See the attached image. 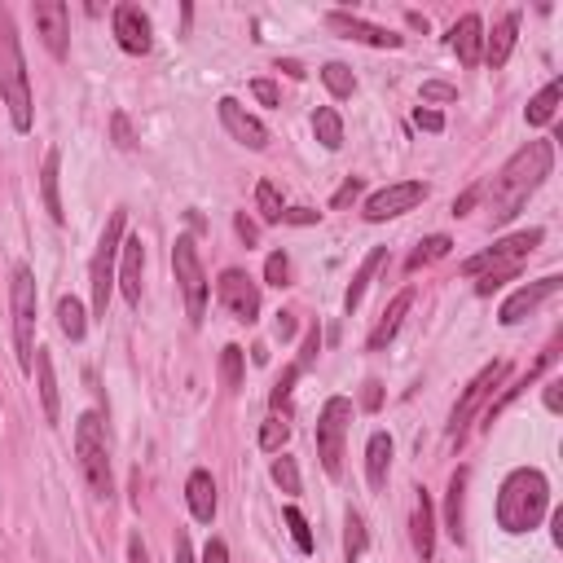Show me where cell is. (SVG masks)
Masks as SVG:
<instances>
[{"label":"cell","instance_id":"obj_1","mask_svg":"<svg viewBox=\"0 0 563 563\" xmlns=\"http://www.w3.org/2000/svg\"><path fill=\"white\" fill-rule=\"evenodd\" d=\"M555 168V146L550 141H528L524 150H515L511 159L498 168L489 185H480V198L489 203L493 225H506V220L520 216V207L537 194V185Z\"/></svg>","mask_w":563,"mask_h":563},{"label":"cell","instance_id":"obj_2","mask_svg":"<svg viewBox=\"0 0 563 563\" xmlns=\"http://www.w3.org/2000/svg\"><path fill=\"white\" fill-rule=\"evenodd\" d=\"M546 511H550V484L537 467H520L502 480V489H498L502 533H511V537L533 533V528L546 520Z\"/></svg>","mask_w":563,"mask_h":563},{"label":"cell","instance_id":"obj_3","mask_svg":"<svg viewBox=\"0 0 563 563\" xmlns=\"http://www.w3.org/2000/svg\"><path fill=\"white\" fill-rule=\"evenodd\" d=\"M0 102L9 106V124L18 132H31L36 110H31V80H27V62H22V44L14 14L0 5Z\"/></svg>","mask_w":563,"mask_h":563},{"label":"cell","instance_id":"obj_4","mask_svg":"<svg viewBox=\"0 0 563 563\" xmlns=\"http://www.w3.org/2000/svg\"><path fill=\"white\" fill-rule=\"evenodd\" d=\"M75 458H80V476L97 502L115 498V471H110V445H106V423L97 410L75 418Z\"/></svg>","mask_w":563,"mask_h":563},{"label":"cell","instance_id":"obj_5","mask_svg":"<svg viewBox=\"0 0 563 563\" xmlns=\"http://www.w3.org/2000/svg\"><path fill=\"white\" fill-rule=\"evenodd\" d=\"M542 229H524V234H511L502 242H493L489 251H480V256L462 260V278H515L520 273V264L533 256L537 247H542Z\"/></svg>","mask_w":563,"mask_h":563},{"label":"cell","instance_id":"obj_6","mask_svg":"<svg viewBox=\"0 0 563 563\" xmlns=\"http://www.w3.org/2000/svg\"><path fill=\"white\" fill-rule=\"evenodd\" d=\"M124 229H128V212L115 207L102 229V242H97V256L88 264V286H93V317L106 322V304H110V291H115V260L124 251Z\"/></svg>","mask_w":563,"mask_h":563},{"label":"cell","instance_id":"obj_7","mask_svg":"<svg viewBox=\"0 0 563 563\" xmlns=\"http://www.w3.org/2000/svg\"><path fill=\"white\" fill-rule=\"evenodd\" d=\"M9 304H14V344H18V366L22 374H31L36 366V273L27 264L14 269V282H9Z\"/></svg>","mask_w":563,"mask_h":563},{"label":"cell","instance_id":"obj_8","mask_svg":"<svg viewBox=\"0 0 563 563\" xmlns=\"http://www.w3.org/2000/svg\"><path fill=\"white\" fill-rule=\"evenodd\" d=\"M352 427V401L348 396H330L317 414V458H322L326 476L344 471V436Z\"/></svg>","mask_w":563,"mask_h":563},{"label":"cell","instance_id":"obj_9","mask_svg":"<svg viewBox=\"0 0 563 563\" xmlns=\"http://www.w3.org/2000/svg\"><path fill=\"white\" fill-rule=\"evenodd\" d=\"M172 269H176V282H181L185 308H190V322L198 326V322H203V313H207V273H203V260H198V247H194L190 234L176 238Z\"/></svg>","mask_w":563,"mask_h":563},{"label":"cell","instance_id":"obj_10","mask_svg":"<svg viewBox=\"0 0 563 563\" xmlns=\"http://www.w3.org/2000/svg\"><path fill=\"white\" fill-rule=\"evenodd\" d=\"M506 374H511V366H506V361H489V366H484V370L476 374V379L467 383L462 401L454 405V414H449V440H462V436H467V423L484 410V405H489L493 388H498V383L506 379Z\"/></svg>","mask_w":563,"mask_h":563},{"label":"cell","instance_id":"obj_11","mask_svg":"<svg viewBox=\"0 0 563 563\" xmlns=\"http://www.w3.org/2000/svg\"><path fill=\"white\" fill-rule=\"evenodd\" d=\"M216 295H220V304L229 308V317H234V322L251 326L260 317V286L251 282L242 269H225V273H220Z\"/></svg>","mask_w":563,"mask_h":563},{"label":"cell","instance_id":"obj_12","mask_svg":"<svg viewBox=\"0 0 563 563\" xmlns=\"http://www.w3.org/2000/svg\"><path fill=\"white\" fill-rule=\"evenodd\" d=\"M427 198V185L423 181H396V185H383L379 194H370L366 198V220L370 225H383V220H392V216H405V212H414L418 203Z\"/></svg>","mask_w":563,"mask_h":563},{"label":"cell","instance_id":"obj_13","mask_svg":"<svg viewBox=\"0 0 563 563\" xmlns=\"http://www.w3.org/2000/svg\"><path fill=\"white\" fill-rule=\"evenodd\" d=\"M31 18H36V36L44 40V49L62 62L66 53H71V9H66L62 0H36V5H31Z\"/></svg>","mask_w":563,"mask_h":563},{"label":"cell","instance_id":"obj_14","mask_svg":"<svg viewBox=\"0 0 563 563\" xmlns=\"http://www.w3.org/2000/svg\"><path fill=\"white\" fill-rule=\"evenodd\" d=\"M326 27L335 31V36H344V40L370 44V49H401V44H405V36H396V31L379 27V22H366V18H357V14H344V9L326 14Z\"/></svg>","mask_w":563,"mask_h":563},{"label":"cell","instance_id":"obj_15","mask_svg":"<svg viewBox=\"0 0 563 563\" xmlns=\"http://www.w3.org/2000/svg\"><path fill=\"white\" fill-rule=\"evenodd\" d=\"M110 22H115L119 49L132 53V58H146V53L154 49V31H150V18L141 14V5H115Z\"/></svg>","mask_w":563,"mask_h":563},{"label":"cell","instance_id":"obj_16","mask_svg":"<svg viewBox=\"0 0 563 563\" xmlns=\"http://www.w3.org/2000/svg\"><path fill=\"white\" fill-rule=\"evenodd\" d=\"M559 278L555 273H546V278H537V282H528V286H520V291L511 295V300L502 304V313H498V322L502 326H515V322H524L528 313H537V308H542L546 300H555L559 295Z\"/></svg>","mask_w":563,"mask_h":563},{"label":"cell","instance_id":"obj_17","mask_svg":"<svg viewBox=\"0 0 563 563\" xmlns=\"http://www.w3.org/2000/svg\"><path fill=\"white\" fill-rule=\"evenodd\" d=\"M220 124H225V132L238 141V146H247V150L269 146V128H264L251 110H242L234 97H220Z\"/></svg>","mask_w":563,"mask_h":563},{"label":"cell","instance_id":"obj_18","mask_svg":"<svg viewBox=\"0 0 563 563\" xmlns=\"http://www.w3.org/2000/svg\"><path fill=\"white\" fill-rule=\"evenodd\" d=\"M410 542L418 550V559L436 555V506L427 489H414V515H410Z\"/></svg>","mask_w":563,"mask_h":563},{"label":"cell","instance_id":"obj_19","mask_svg":"<svg viewBox=\"0 0 563 563\" xmlns=\"http://www.w3.org/2000/svg\"><path fill=\"white\" fill-rule=\"evenodd\" d=\"M449 49L458 53L462 66H480L484 62V22L476 14L458 18L454 27H449Z\"/></svg>","mask_w":563,"mask_h":563},{"label":"cell","instance_id":"obj_20","mask_svg":"<svg viewBox=\"0 0 563 563\" xmlns=\"http://www.w3.org/2000/svg\"><path fill=\"white\" fill-rule=\"evenodd\" d=\"M124 264H119V291H124L128 308L141 304V273H146V247H141V238H124Z\"/></svg>","mask_w":563,"mask_h":563},{"label":"cell","instance_id":"obj_21","mask_svg":"<svg viewBox=\"0 0 563 563\" xmlns=\"http://www.w3.org/2000/svg\"><path fill=\"white\" fill-rule=\"evenodd\" d=\"M414 308V286H405L401 295H396V300L383 308V317H379V326L370 330V339H366V348L370 352H383L396 339V330H401V322H405V313H410Z\"/></svg>","mask_w":563,"mask_h":563},{"label":"cell","instance_id":"obj_22","mask_svg":"<svg viewBox=\"0 0 563 563\" xmlns=\"http://www.w3.org/2000/svg\"><path fill=\"white\" fill-rule=\"evenodd\" d=\"M515 40H520V14H502L493 36H484V62H489L493 71H502L515 53Z\"/></svg>","mask_w":563,"mask_h":563},{"label":"cell","instance_id":"obj_23","mask_svg":"<svg viewBox=\"0 0 563 563\" xmlns=\"http://www.w3.org/2000/svg\"><path fill=\"white\" fill-rule=\"evenodd\" d=\"M185 502H190V515L198 524L216 520V480H212V471H190V480H185Z\"/></svg>","mask_w":563,"mask_h":563},{"label":"cell","instance_id":"obj_24","mask_svg":"<svg viewBox=\"0 0 563 563\" xmlns=\"http://www.w3.org/2000/svg\"><path fill=\"white\" fill-rule=\"evenodd\" d=\"M36 388H40V405H44V423H58L62 418V401H58V379H53V357L49 348H36Z\"/></svg>","mask_w":563,"mask_h":563},{"label":"cell","instance_id":"obj_25","mask_svg":"<svg viewBox=\"0 0 563 563\" xmlns=\"http://www.w3.org/2000/svg\"><path fill=\"white\" fill-rule=\"evenodd\" d=\"M555 357H559V344H550V348L542 352V357H537V366L528 370V374H524L520 383H511V388H506V392L498 396V401H489V405H484V427H493V423H498L506 405H511V401H520V396H524V388H528V383H533L537 374H542V370H546V366H550V361H555Z\"/></svg>","mask_w":563,"mask_h":563},{"label":"cell","instance_id":"obj_26","mask_svg":"<svg viewBox=\"0 0 563 563\" xmlns=\"http://www.w3.org/2000/svg\"><path fill=\"white\" fill-rule=\"evenodd\" d=\"M383 260H388V247H374L366 260H361V269L352 273V282H348V295H344V313L352 317L361 308V300H366V291H370V282H374V273L383 269Z\"/></svg>","mask_w":563,"mask_h":563},{"label":"cell","instance_id":"obj_27","mask_svg":"<svg viewBox=\"0 0 563 563\" xmlns=\"http://www.w3.org/2000/svg\"><path fill=\"white\" fill-rule=\"evenodd\" d=\"M467 480L471 471L458 467L454 476H449V489H445V528L454 542H462V511H467Z\"/></svg>","mask_w":563,"mask_h":563},{"label":"cell","instance_id":"obj_28","mask_svg":"<svg viewBox=\"0 0 563 563\" xmlns=\"http://www.w3.org/2000/svg\"><path fill=\"white\" fill-rule=\"evenodd\" d=\"M58 176H62V154L49 150V154H44V168H40V194H44V212L62 225L66 207H62V194H58Z\"/></svg>","mask_w":563,"mask_h":563},{"label":"cell","instance_id":"obj_29","mask_svg":"<svg viewBox=\"0 0 563 563\" xmlns=\"http://www.w3.org/2000/svg\"><path fill=\"white\" fill-rule=\"evenodd\" d=\"M388 467H392V436L374 432L370 445H366V480H370V489H383V484H388Z\"/></svg>","mask_w":563,"mask_h":563},{"label":"cell","instance_id":"obj_30","mask_svg":"<svg viewBox=\"0 0 563 563\" xmlns=\"http://www.w3.org/2000/svg\"><path fill=\"white\" fill-rule=\"evenodd\" d=\"M559 97H563V80H550L542 93L528 102L524 110V119H528V128H546L550 119H555V110H559Z\"/></svg>","mask_w":563,"mask_h":563},{"label":"cell","instance_id":"obj_31","mask_svg":"<svg viewBox=\"0 0 563 563\" xmlns=\"http://www.w3.org/2000/svg\"><path fill=\"white\" fill-rule=\"evenodd\" d=\"M58 326H62V335L71 339V344H80V339L88 335V313H84V304L75 300V295H62L58 300Z\"/></svg>","mask_w":563,"mask_h":563},{"label":"cell","instance_id":"obj_32","mask_svg":"<svg viewBox=\"0 0 563 563\" xmlns=\"http://www.w3.org/2000/svg\"><path fill=\"white\" fill-rule=\"evenodd\" d=\"M313 132H317V141H322L326 150H339V146H344V119H339V110H335V106H317Z\"/></svg>","mask_w":563,"mask_h":563},{"label":"cell","instance_id":"obj_33","mask_svg":"<svg viewBox=\"0 0 563 563\" xmlns=\"http://www.w3.org/2000/svg\"><path fill=\"white\" fill-rule=\"evenodd\" d=\"M366 542H370L366 520H361L357 511H348L344 515V563H361V555H366Z\"/></svg>","mask_w":563,"mask_h":563},{"label":"cell","instance_id":"obj_34","mask_svg":"<svg viewBox=\"0 0 563 563\" xmlns=\"http://www.w3.org/2000/svg\"><path fill=\"white\" fill-rule=\"evenodd\" d=\"M322 84L330 88V97H339V102L357 93V75H352V66H344V62H326L322 66Z\"/></svg>","mask_w":563,"mask_h":563},{"label":"cell","instance_id":"obj_35","mask_svg":"<svg viewBox=\"0 0 563 563\" xmlns=\"http://www.w3.org/2000/svg\"><path fill=\"white\" fill-rule=\"evenodd\" d=\"M449 247H454V242H449L445 234H432V238H423V242H418V251H414V256L405 260V269H410V273H418V269H423V264H436V260H445V256H449Z\"/></svg>","mask_w":563,"mask_h":563},{"label":"cell","instance_id":"obj_36","mask_svg":"<svg viewBox=\"0 0 563 563\" xmlns=\"http://www.w3.org/2000/svg\"><path fill=\"white\" fill-rule=\"evenodd\" d=\"M242 374H247V352H242L238 344H229L225 352H220V383H225L229 392H238Z\"/></svg>","mask_w":563,"mask_h":563},{"label":"cell","instance_id":"obj_37","mask_svg":"<svg viewBox=\"0 0 563 563\" xmlns=\"http://www.w3.org/2000/svg\"><path fill=\"white\" fill-rule=\"evenodd\" d=\"M256 207H260V220L264 225H282V194H278V185L273 181H260L256 185Z\"/></svg>","mask_w":563,"mask_h":563},{"label":"cell","instance_id":"obj_38","mask_svg":"<svg viewBox=\"0 0 563 563\" xmlns=\"http://www.w3.org/2000/svg\"><path fill=\"white\" fill-rule=\"evenodd\" d=\"M291 440V423H286L282 414H273V418H264V427H260V449H269V454H278V449Z\"/></svg>","mask_w":563,"mask_h":563},{"label":"cell","instance_id":"obj_39","mask_svg":"<svg viewBox=\"0 0 563 563\" xmlns=\"http://www.w3.org/2000/svg\"><path fill=\"white\" fill-rule=\"evenodd\" d=\"M269 476H273V484H278L282 493H291V498L300 493V467H295V458H286V454H282V458H273Z\"/></svg>","mask_w":563,"mask_h":563},{"label":"cell","instance_id":"obj_40","mask_svg":"<svg viewBox=\"0 0 563 563\" xmlns=\"http://www.w3.org/2000/svg\"><path fill=\"white\" fill-rule=\"evenodd\" d=\"M286 528H291V537H295V550L300 555H313V528H308V520L300 515V506H286Z\"/></svg>","mask_w":563,"mask_h":563},{"label":"cell","instance_id":"obj_41","mask_svg":"<svg viewBox=\"0 0 563 563\" xmlns=\"http://www.w3.org/2000/svg\"><path fill=\"white\" fill-rule=\"evenodd\" d=\"M295 379H300V370H295V366H286V370H282V379L273 383V392H269V405H273V410H278V414H286V410H291V392H295Z\"/></svg>","mask_w":563,"mask_h":563},{"label":"cell","instance_id":"obj_42","mask_svg":"<svg viewBox=\"0 0 563 563\" xmlns=\"http://www.w3.org/2000/svg\"><path fill=\"white\" fill-rule=\"evenodd\" d=\"M264 282L269 286H291V260H286V251H269V260H264Z\"/></svg>","mask_w":563,"mask_h":563},{"label":"cell","instance_id":"obj_43","mask_svg":"<svg viewBox=\"0 0 563 563\" xmlns=\"http://www.w3.org/2000/svg\"><path fill=\"white\" fill-rule=\"evenodd\" d=\"M317 352H322V330H308V335H304V348H300V361H295V370H313V361H317Z\"/></svg>","mask_w":563,"mask_h":563},{"label":"cell","instance_id":"obj_44","mask_svg":"<svg viewBox=\"0 0 563 563\" xmlns=\"http://www.w3.org/2000/svg\"><path fill=\"white\" fill-rule=\"evenodd\" d=\"M110 132H115V146H119V150H132V146H137V137H132V124H128L124 110H115V115H110Z\"/></svg>","mask_w":563,"mask_h":563},{"label":"cell","instance_id":"obj_45","mask_svg":"<svg viewBox=\"0 0 563 563\" xmlns=\"http://www.w3.org/2000/svg\"><path fill=\"white\" fill-rule=\"evenodd\" d=\"M423 102H458V88L445 80H427L423 84Z\"/></svg>","mask_w":563,"mask_h":563},{"label":"cell","instance_id":"obj_46","mask_svg":"<svg viewBox=\"0 0 563 563\" xmlns=\"http://www.w3.org/2000/svg\"><path fill=\"white\" fill-rule=\"evenodd\" d=\"M357 194H361V176H348V181L335 190V198H330V207H348V203H357Z\"/></svg>","mask_w":563,"mask_h":563},{"label":"cell","instance_id":"obj_47","mask_svg":"<svg viewBox=\"0 0 563 563\" xmlns=\"http://www.w3.org/2000/svg\"><path fill=\"white\" fill-rule=\"evenodd\" d=\"M234 229H238V238L247 242V247H256V242H260V225H256V220H251L247 212L234 216Z\"/></svg>","mask_w":563,"mask_h":563},{"label":"cell","instance_id":"obj_48","mask_svg":"<svg viewBox=\"0 0 563 563\" xmlns=\"http://www.w3.org/2000/svg\"><path fill=\"white\" fill-rule=\"evenodd\" d=\"M322 212H313V207H286L282 212V225H317Z\"/></svg>","mask_w":563,"mask_h":563},{"label":"cell","instance_id":"obj_49","mask_svg":"<svg viewBox=\"0 0 563 563\" xmlns=\"http://www.w3.org/2000/svg\"><path fill=\"white\" fill-rule=\"evenodd\" d=\"M251 93H256L260 106H278V102H282V97H278V84H273V80H251Z\"/></svg>","mask_w":563,"mask_h":563},{"label":"cell","instance_id":"obj_50","mask_svg":"<svg viewBox=\"0 0 563 563\" xmlns=\"http://www.w3.org/2000/svg\"><path fill=\"white\" fill-rule=\"evenodd\" d=\"M414 124H418V128H427V132H440V128H445V115H440V110L418 106V110H414Z\"/></svg>","mask_w":563,"mask_h":563},{"label":"cell","instance_id":"obj_51","mask_svg":"<svg viewBox=\"0 0 563 563\" xmlns=\"http://www.w3.org/2000/svg\"><path fill=\"white\" fill-rule=\"evenodd\" d=\"M379 405H383V388L370 379L366 388H361V410H370V414H374V410H379Z\"/></svg>","mask_w":563,"mask_h":563},{"label":"cell","instance_id":"obj_52","mask_svg":"<svg viewBox=\"0 0 563 563\" xmlns=\"http://www.w3.org/2000/svg\"><path fill=\"white\" fill-rule=\"evenodd\" d=\"M546 410H550V414L563 410V379H550V383H546Z\"/></svg>","mask_w":563,"mask_h":563},{"label":"cell","instance_id":"obj_53","mask_svg":"<svg viewBox=\"0 0 563 563\" xmlns=\"http://www.w3.org/2000/svg\"><path fill=\"white\" fill-rule=\"evenodd\" d=\"M172 559H176V563H194V546H190V537H185V533H176V542H172Z\"/></svg>","mask_w":563,"mask_h":563},{"label":"cell","instance_id":"obj_54","mask_svg":"<svg viewBox=\"0 0 563 563\" xmlns=\"http://www.w3.org/2000/svg\"><path fill=\"white\" fill-rule=\"evenodd\" d=\"M295 330H300V322H295V313H278V322H273V335H278V339H291Z\"/></svg>","mask_w":563,"mask_h":563},{"label":"cell","instance_id":"obj_55","mask_svg":"<svg viewBox=\"0 0 563 563\" xmlns=\"http://www.w3.org/2000/svg\"><path fill=\"white\" fill-rule=\"evenodd\" d=\"M203 563H229V550H225V542H220V537H212V542H207Z\"/></svg>","mask_w":563,"mask_h":563},{"label":"cell","instance_id":"obj_56","mask_svg":"<svg viewBox=\"0 0 563 563\" xmlns=\"http://www.w3.org/2000/svg\"><path fill=\"white\" fill-rule=\"evenodd\" d=\"M476 198H480V185H471V190L462 194V198H454V216H467L471 207H476Z\"/></svg>","mask_w":563,"mask_h":563},{"label":"cell","instance_id":"obj_57","mask_svg":"<svg viewBox=\"0 0 563 563\" xmlns=\"http://www.w3.org/2000/svg\"><path fill=\"white\" fill-rule=\"evenodd\" d=\"M128 563H150L146 546H141V533H132V537H128Z\"/></svg>","mask_w":563,"mask_h":563},{"label":"cell","instance_id":"obj_58","mask_svg":"<svg viewBox=\"0 0 563 563\" xmlns=\"http://www.w3.org/2000/svg\"><path fill=\"white\" fill-rule=\"evenodd\" d=\"M278 71H286V75H291V80H304V75H308V71H304V66L295 62V58H282V62H278Z\"/></svg>","mask_w":563,"mask_h":563},{"label":"cell","instance_id":"obj_59","mask_svg":"<svg viewBox=\"0 0 563 563\" xmlns=\"http://www.w3.org/2000/svg\"><path fill=\"white\" fill-rule=\"evenodd\" d=\"M550 524H555V546H563V511L550 515Z\"/></svg>","mask_w":563,"mask_h":563},{"label":"cell","instance_id":"obj_60","mask_svg":"<svg viewBox=\"0 0 563 563\" xmlns=\"http://www.w3.org/2000/svg\"><path fill=\"white\" fill-rule=\"evenodd\" d=\"M251 361H256V366H264V361H269V348L256 344V348H251Z\"/></svg>","mask_w":563,"mask_h":563}]
</instances>
